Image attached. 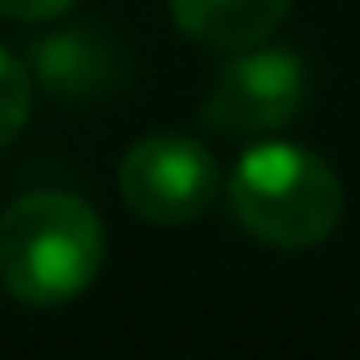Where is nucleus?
<instances>
[{
	"instance_id": "7",
	"label": "nucleus",
	"mask_w": 360,
	"mask_h": 360,
	"mask_svg": "<svg viewBox=\"0 0 360 360\" xmlns=\"http://www.w3.org/2000/svg\"><path fill=\"white\" fill-rule=\"evenodd\" d=\"M30 109H35V79H30V65L0 45V148H6V143L30 124Z\"/></svg>"
},
{
	"instance_id": "1",
	"label": "nucleus",
	"mask_w": 360,
	"mask_h": 360,
	"mask_svg": "<svg viewBox=\"0 0 360 360\" xmlns=\"http://www.w3.org/2000/svg\"><path fill=\"white\" fill-rule=\"evenodd\" d=\"M104 266V222L75 193H25L0 212V286L25 306H65Z\"/></svg>"
},
{
	"instance_id": "3",
	"label": "nucleus",
	"mask_w": 360,
	"mask_h": 360,
	"mask_svg": "<svg viewBox=\"0 0 360 360\" xmlns=\"http://www.w3.org/2000/svg\"><path fill=\"white\" fill-rule=\"evenodd\" d=\"M311 94V75L301 65V55L276 50V45H247L232 50V65H222V75L212 79L207 99H202V124L212 134H276L286 129Z\"/></svg>"
},
{
	"instance_id": "5",
	"label": "nucleus",
	"mask_w": 360,
	"mask_h": 360,
	"mask_svg": "<svg viewBox=\"0 0 360 360\" xmlns=\"http://www.w3.org/2000/svg\"><path fill=\"white\" fill-rule=\"evenodd\" d=\"M30 79L35 89H50L55 99H109L129 79V55L104 25H70L30 40Z\"/></svg>"
},
{
	"instance_id": "8",
	"label": "nucleus",
	"mask_w": 360,
	"mask_h": 360,
	"mask_svg": "<svg viewBox=\"0 0 360 360\" xmlns=\"http://www.w3.org/2000/svg\"><path fill=\"white\" fill-rule=\"evenodd\" d=\"M70 6H79V0H0V15H6V20H20V25H40V20L65 15Z\"/></svg>"
},
{
	"instance_id": "4",
	"label": "nucleus",
	"mask_w": 360,
	"mask_h": 360,
	"mask_svg": "<svg viewBox=\"0 0 360 360\" xmlns=\"http://www.w3.org/2000/svg\"><path fill=\"white\" fill-rule=\"evenodd\" d=\"M119 198L153 227L198 222L217 198V163L188 134H148L119 163Z\"/></svg>"
},
{
	"instance_id": "6",
	"label": "nucleus",
	"mask_w": 360,
	"mask_h": 360,
	"mask_svg": "<svg viewBox=\"0 0 360 360\" xmlns=\"http://www.w3.org/2000/svg\"><path fill=\"white\" fill-rule=\"evenodd\" d=\"M178 30L202 50H247L276 35L291 0H168Z\"/></svg>"
},
{
	"instance_id": "2",
	"label": "nucleus",
	"mask_w": 360,
	"mask_h": 360,
	"mask_svg": "<svg viewBox=\"0 0 360 360\" xmlns=\"http://www.w3.org/2000/svg\"><path fill=\"white\" fill-rule=\"evenodd\" d=\"M232 217L276 252L321 247L345 212V188L326 158L301 143H257L227 178Z\"/></svg>"
}]
</instances>
